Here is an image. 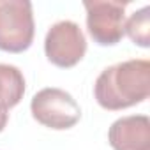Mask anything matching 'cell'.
Segmentation results:
<instances>
[{
	"label": "cell",
	"mask_w": 150,
	"mask_h": 150,
	"mask_svg": "<svg viewBox=\"0 0 150 150\" xmlns=\"http://www.w3.org/2000/svg\"><path fill=\"white\" fill-rule=\"evenodd\" d=\"M150 7L145 6L139 11L132 13L131 18L125 21L124 32H127L129 39L141 46V48H148L150 46Z\"/></svg>",
	"instance_id": "cell-8"
},
{
	"label": "cell",
	"mask_w": 150,
	"mask_h": 150,
	"mask_svg": "<svg viewBox=\"0 0 150 150\" xmlns=\"http://www.w3.org/2000/svg\"><path fill=\"white\" fill-rule=\"evenodd\" d=\"M94 96L99 106L110 111L143 103L150 96V62L131 58L106 67L96 80Z\"/></svg>",
	"instance_id": "cell-1"
},
{
	"label": "cell",
	"mask_w": 150,
	"mask_h": 150,
	"mask_svg": "<svg viewBox=\"0 0 150 150\" xmlns=\"http://www.w3.org/2000/svg\"><path fill=\"white\" fill-rule=\"evenodd\" d=\"M87 11V28L99 46H115L124 37L127 2L118 0H92L83 2Z\"/></svg>",
	"instance_id": "cell-4"
},
{
	"label": "cell",
	"mask_w": 150,
	"mask_h": 150,
	"mask_svg": "<svg viewBox=\"0 0 150 150\" xmlns=\"http://www.w3.org/2000/svg\"><path fill=\"white\" fill-rule=\"evenodd\" d=\"M44 53L57 67H74L87 53V39L80 25L71 20H62L51 25L44 37Z\"/></svg>",
	"instance_id": "cell-5"
},
{
	"label": "cell",
	"mask_w": 150,
	"mask_h": 150,
	"mask_svg": "<svg viewBox=\"0 0 150 150\" xmlns=\"http://www.w3.org/2000/svg\"><path fill=\"white\" fill-rule=\"evenodd\" d=\"M113 150H150V118L146 115H129L115 120L108 131Z\"/></svg>",
	"instance_id": "cell-6"
},
{
	"label": "cell",
	"mask_w": 150,
	"mask_h": 150,
	"mask_svg": "<svg viewBox=\"0 0 150 150\" xmlns=\"http://www.w3.org/2000/svg\"><path fill=\"white\" fill-rule=\"evenodd\" d=\"M35 34L32 2L0 0V50L21 53L32 46Z\"/></svg>",
	"instance_id": "cell-2"
},
{
	"label": "cell",
	"mask_w": 150,
	"mask_h": 150,
	"mask_svg": "<svg viewBox=\"0 0 150 150\" xmlns=\"http://www.w3.org/2000/svg\"><path fill=\"white\" fill-rule=\"evenodd\" d=\"M7 120H9V113H0V132L7 125Z\"/></svg>",
	"instance_id": "cell-9"
},
{
	"label": "cell",
	"mask_w": 150,
	"mask_h": 150,
	"mask_svg": "<svg viewBox=\"0 0 150 150\" xmlns=\"http://www.w3.org/2000/svg\"><path fill=\"white\" fill-rule=\"evenodd\" d=\"M25 96L23 72L11 64H0V113H9Z\"/></svg>",
	"instance_id": "cell-7"
},
{
	"label": "cell",
	"mask_w": 150,
	"mask_h": 150,
	"mask_svg": "<svg viewBox=\"0 0 150 150\" xmlns=\"http://www.w3.org/2000/svg\"><path fill=\"white\" fill-rule=\"evenodd\" d=\"M30 111L39 124L55 131L71 129L81 118V108L76 99L57 87L39 90L32 97Z\"/></svg>",
	"instance_id": "cell-3"
}]
</instances>
